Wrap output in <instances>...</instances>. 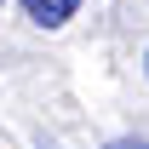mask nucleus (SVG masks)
Segmentation results:
<instances>
[{
	"label": "nucleus",
	"instance_id": "nucleus-1",
	"mask_svg": "<svg viewBox=\"0 0 149 149\" xmlns=\"http://www.w3.org/2000/svg\"><path fill=\"white\" fill-rule=\"evenodd\" d=\"M74 6H80V0H23V17L40 23V29H63V23L74 17Z\"/></svg>",
	"mask_w": 149,
	"mask_h": 149
},
{
	"label": "nucleus",
	"instance_id": "nucleus-2",
	"mask_svg": "<svg viewBox=\"0 0 149 149\" xmlns=\"http://www.w3.org/2000/svg\"><path fill=\"white\" fill-rule=\"evenodd\" d=\"M109 149H149V143H143V138H115Z\"/></svg>",
	"mask_w": 149,
	"mask_h": 149
},
{
	"label": "nucleus",
	"instance_id": "nucleus-3",
	"mask_svg": "<svg viewBox=\"0 0 149 149\" xmlns=\"http://www.w3.org/2000/svg\"><path fill=\"white\" fill-rule=\"evenodd\" d=\"M143 74H149V52H143Z\"/></svg>",
	"mask_w": 149,
	"mask_h": 149
}]
</instances>
